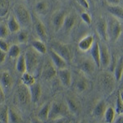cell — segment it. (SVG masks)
<instances>
[{"mask_svg":"<svg viewBox=\"0 0 123 123\" xmlns=\"http://www.w3.org/2000/svg\"><path fill=\"white\" fill-rule=\"evenodd\" d=\"M0 84L5 89H11L13 85V78L8 71H3L0 74Z\"/></svg>","mask_w":123,"mask_h":123,"instance_id":"cell-20","label":"cell"},{"mask_svg":"<svg viewBox=\"0 0 123 123\" xmlns=\"http://www.w3.org/2000/svg\"><path fill=\"white\" fill-rule=\"evenodd\" d=\"M10 31L8 30L7 24L2 22L0 23V39H7L9 36Z\"/></svg>","mask_w":123,"mask_h":123,"instance_id":"cell-39","label":"cell"},{"mask_svg":"<svg viewBox=\"0 0 123 123\" xmlns=\"http://www.w3.org/2000/svg\"><path fill=\"white\" fill-rule=\"evenodd\" d=\"M31 123H44V122L39 120L37 117H31Z\"/></svg>","mask_w":123,"mask_h":123,"instance_id":"cell-47","label":"cell"},{"mask_svg":"<svg viewBox=\"0 0 123 123\" xmlns=\"http://www.w3.org/2000/svg\"><path fill=\"white\" fill-rule=\"evenodd\" d=\"M0 123H8V107L0 104Z\"/></svg>","mask_w":123,"mask_h":123,"instance_id":"cell-32","label":"cell"},{"mask_svg":"<svg viewBox=\"0 0 123 123\" xmlns=\"http://www.w3.org/2000/svg\"><path fill=\"white\" fill-rule=\"evenodd\" d=\"M67 107L65 104L60 101H54L50 104L49 113V120L64 117L67 114Z\"/></svg>","mask_w":123,"mask_h":123,"instance_id":"cell-5","label":"cell"},{"mask_svg":"<svg viewBox=\"0 0 123 123\" xmlns=\"http://www.w3.org/2000/svg\"><path fill=\"white\" fill-rule=\"evenodd\" d=\"M114 78L116 81H120L122 78V75H123V61H122V57H121L118 59L117 62L116 66H115L114 69Z\"/></svg>","mask_w":123,"mask_h":123,"instance_id":"cell-28","label":"cell"},{"mask_svg":"<svg viewBox=\"0 0 123 123\" xmlns=\"http://www.w3.org/2000/svg\"><path fill=\"white\" fill-rule=\"evenodd\" d=\"M57 73V69L52 62L51 59L45 62L42 69V75H41L43 78L44 80H49L56 76Z\"/></svg>","mask_w":123,"mask_h":123,"instance_id":"cell-11","label":"cell"},{"mask_svg":"<svg viewBox=\"0 0 123 123\" xmlns=\"http://www.w3.org/2000/svg\"><path fill=\"white\" fill-rule=\"evenodd\" d=\"M10 8V0H0V17H5Z\"/></svg>","mask_w":123,"mask_h":123,"instance_id":"cell-35","label":"cell"},{"mask_svg":"<svg viewBox=\"0 0 123 123\" xmlns=\"http://www.w3.org/2000/svg\"><path fill=\"white\" fill-rule=\"evenodd\" d=\"M16 94H17V99L20 104L25 106L31 103V94H30L29 87L26 85L23 84L19 85L16 90Z\"/></svg>","mask_w":123,"mask_h":123,"instance_id":"cell-7","label":"cell"},{"mask_svg":"<svg viewBox=\"0 0 123 123\" xmlns=\"http://www.w3.org/2000/svg\"><path fill=\"white\" fill-rule=\"evenodd\" d=\"M7 53L10 58L16 59L21 55V49L17 44H12L9 47L8 51Z\"/></svg>","mask_w":123,"mask_h":123,"instance_id":"cell-33","label":"cell"},{"mask_svg":"<svg viewBox=\"0 0 123 123\" xmlns=\"http://www.w3.org/2000/svg\"><path fill=\"white\" fill-rule=\"evenodd\" d=\"M32 24H34L35 33H36V35L39 36V39L43 41V42L47 41L48 40L47 29H46V26L44 25V24L42 22V21H40L39 18L35 17V19H34Z\"/></svg>","mask_w":123,"mask_h":123,"instance_id":"cell-12","label":"cell"},{"mask_svg":"<svg viewBox=\"0 0 123 123\" xmlns=\"http://www.w3.org/2000/svg\"><path fill=\"white\" fill-rule=\"evenodd\" d=\"M96 31L102 40H108V35H107V21L104 17H101L98 18L96 24Z\"/></svg>","mask_w":123,"mask_h":123,"instance_id":"cell-15","label":"cell"},{"mask_svg":"<svg viewBox=\"0 0 123 123\" xmlns=\"http://www.w3.org/2000/svg\"><path fill=\"white\" fill-rule=\"evenodd\" d=\"M7 25L8 27L10 33H17L21 29L19 22L17 21V20L16 19L15 16L13 14H11L9 16L8 19H7Z\"/></svg>","mask_w":123,"mask_h":123,"instance_id":"cell-24","label":"cell"},{"mask_svg":"<svg viewBox=\"0 0 123 123\" xmlns=\"http://www.w3.org/2000/svg\"><path fill=\"white\" fill-rule=\"evenodd\" d=\"M114 123H123V114L118 115L116 119H114Z\"/></svg>","mask_w":123,"mask_h":123,"instance_id":"cell-48","label":"cell"},{"mask_svg":"<svg viewBox=\"0 0 123 123\" xmlns=\"http://www.w3.org/2000/svg\"><path fill=\"white\" fill-rule=\"evenodd\" d=\"M14 16L22 29H28L32 25L33 19L30 11L24 5L17 3L13 7Z\"/></svg>","mask_w":123,"mask_h":123,"instance_id":"cell-1","label":"cell"},{"mask_svg":"<svg viewBox=\"0 0 123 123\" xmlns=\"http://www.w3.org/2000/svg\"><path fill=\"white\" fill-rule=\"evenodd\" d=\"M78 68L83 75L91 76L95 71V64L92 58L85 57L80 62V63L78 64Z\"/></svg>","mask_w":123,"mask_h":123,"instance_id":"cell-10","label":"cell"},{"mask_svg":"<svg viewBox=\"0 0 123 123\" xmlns=\"http://www.w3.org/2000/svg\"><path fill=\"white\" fill-rule=\"evenodd\" d=\"M99 45V52H100V67L106 69L110 66L112 56H111L110 51L108 47L104 42L98 43Z\"/></svg>","mask_w":123,"mask_h":123,"instance_id":"cell-8","label":"cell"},{"mask_svg":"<svg viewBox=\"0 0 123 123\" xmlns=\"http://www.w3.org/2000/svg\"><path fill=\"white\" fill-rule=\"evenodd\" d=\"M115 115H116V112H115V110L112 107H108L107 108L106 111L104 112V121L106 123H112L115 119Z\"/></svg>","mask_w":123,"mask_h":123,"instance_id":"cell-34","label":"cell"},{"mask_svg":"<svg viewBox=\"0 0 123 123\" xmlns=\"http://www.w3.org/2000/svg\"><path fill=\"white\" fill-rule=\"evenodd\" d=\"M31 47L40 55L45 54L47 53L46 45H45L44 42L40 39H35V40L31 41Z\"/></svg>","mask_w":123,"mask_h":123,"instance_id":"cell-26","label":"cell"},{"mask_svg":"<svg viewBox=\"0 0 123 123\" xmlns=\"http://www.w3.org/2000/svg\"><path fill=\"white\" fill-rule=\"evenodd\" d=\"M67 107L68 111L73 114H78L80 111V105L77 99L72 95H67L66 98Z\"/></svg>","mask_w":123,"mask_h":123,"instance_id":"cell-17","label":"cell"},{"mask_svg":"<svg viewBox=\"0 0 123 123\" xmlns=\"http://www.w3.org/2000/svg\"><path fill=\"white\" fill-rule=\"evenodd\" d=\"M6 57H7V53L0 49V64L4 62L6 60Z\"/></svg>","mask_w":123,"mask_h":123,"instance_id":"cell-44","label":"cell"},{"mask_svg":"<svg viewBox=\"0 0 123 123\" xmlns=\"http://www.w3.org/2000/svg\"><path fill=\"white\" fill-rule=\"evenodd\" d=\"M98 82L101 88L104 90L105 93H111L114 90L115 87V78L110 72H104L100 73L98 76Z\"/></svg>","mask_w":123,"mask_h":123,"instance_id":"cell-6","label":"cell"},{"mask_svg":"<svg viewBox=\"0 0 123 123\" xmlns=\"http://www.w3.org/2000/svg\"><path fill=\"white\" fill-rule=\"evenodd\" d=\"M108 5H119L121 3V0H106Z\"/></svg>","mask_w":123,"mask_h":123,"instance_id":"cell-46","label":"cell"},{"mask_svg":"<svg viewBox=\"0 0 123 123\" xmlns=\"http://www.w3.org/2000/svg\"><path fill=\"white\" fill-rule=\"evenodd\" d=\"M88 1H89V2H92L93 0H88Z\"/></svg>","mask_w":123,"mask_h":123,"instance_id":"cell-50","label":"cell"},{"mask_svg":"<svg viewBox=\"0 0 123 123\" xmlns=\"http://www.w3.org/2000/svg\"><path fill=\"white\" fill-rule=\"evenodd\" d=\"M17 40L20 43H26L29 40V31L27 29H21L17 32Z\"/></svg>","mask_w":123,"mask_h":123,"instance_id":"cell-36","label":"cell"},{"mask_svg":"<svg viewBox=\"0 0 123 123\" xmlns=\"http://www.w3.org/2000/svg\"><path fill=\"white\" fill-rule=\"evenodd\" d=\"M123 27L122 21L113 17H111L107 21V35L108 39L112 43L117 41L122 34Z\"/></svg>","mask_w":123,"mask_h":123,"instance_id":"cell-3","label":"cell"},{"mask_svg":"<svg viewBox=\"0 0 123 123\" xmlns=\"http://www.w3.org/2000/svg\"><path fill=\"white\" fill-rule=\"evenodd\" d=\"M77 22V17L76 14L72 12L67 13V15L66 16V18L64 20V22H63L62 28L64 30L65 32H69L71 30L74 28V26L76 25V24Z\"/></svg>","mask_w":123,"mask_h":123,"instance_id":"cell-19","label":"cell"},{"mask_svg":"<svg viewBox=\"0 0 123 123\" xmlns=\"http://www.w3.org/2000/svg\"><path fill=\"white\" fill-rule=\"evenodd\" d=\"M108 12L119 21H122L123 19V8L120 4L119 5H108Z\"/></svg>","mask_w":123,"mask_h":123,"instance_id":"cell-23","label":"cell"},{"mask_svg":"<svg viewBox=\"0 0 123 123\" xmlns=\"http://www.w3.org/2000/svg\"><path fill=\"white\" fill-rule=\"evenodd\" d=\"M24 57L26 64V72L35 75V73L38 71L40 63V54L30 46L25 51Z\"/></svg>","mask_w":123,"mask_h":123,"instance_id":"cell-2","label":"cell"},{"mask_svg":"<svg viewBox=\"0 0 123 123\" xmlns=\"http://www.w3.org/2000/svg\"><path fill=\"white\" fill-rule=\"evenodd\" d=\"M115 112H117V115L123 114V100L122 94L119 93L117 98V103H116V108L114 109Z\"/></svg>","mask_w":123,"mask_h":123,"instance_id":"cell-38","label":"cell"},{"mask_svg":"<svg viewBox=\"0 0 123 123\" xmlns=\"http://www.w3.org/2000/svg\"><path fill=\"white\" fill-rule=\"evenodd\" d=\"M50 103H46L43 105V107L39 111L38 114H37V117L39 120L43 121V122H47L49 120V109H50Z\"/></svg>","mask_w":123,"mask_h":123,"instance_id":"cell-27","label":"cell"},{"mask_svg":"<svg viewBox=\"0 0 123 123\" xmlns=\"http://www.w3.org/2000/svg\"><path fill=\"white\" fill-rule=\"evenodd\" d=\"M67 15V12L62 9L57 10L53 12L51 20H52V25L55 32H58L60 30H62Z\"/></svg>","mask_w":123,"mask_h":123,"instance_id":"cell-9","label":"cell"},{"mask_svg":"<svg viewBox=\"0 0 123 123\" xmlns=\"http://www.w3.org/2000/svg\"><path fill=\"white\" fill-rule=\"evenodd\" d=\"M21 81H22V84L26 85V86H31L34 83H35V79L34 75L31 74L29 72H25L22 74L21 76Z\"/></svg>","mask_w":123,"mask_h":123,"instance_id":"cell-37","label":"cell"},{"mask_svg":"<svg viewBox=\"0 0 123 123\" xmlns=\"http://www.w3.org/2000/svg\"><path fill=\"white\" fill-rule=\"evenodd\" d=\"M81 7L84 9H89L90 8V2L88 0H77Z\"/></svg>","mask_w":123,"mask_h":123,"instance_id":"cell-43","label":"cell"},{"mask_svg":"<svg viewBox=\"0 0 123 123\" xmlns=\"http://www.w3.org/2000/svg\"><path fill=\"white\" fill-rule=\"evenodd\" d=\"M50 46L51 49H53L58 55H60L67 63L71 62L72 59V53L68 44L59 42V41H53L51 43Z\"/></svg>","mask_w":123,"mask_h":123,"instance_id":"cell-4","label":"cell"},{"mask_svg":"<svg viewBox=\"0 0 123 123\" xmlns=\"http://www.w3.org/2000/svg\"><path fill=\"white\" fill-rule=\"evenodd\" d=\"M107 108H108L107 107V104L104 100L99 101L98 104L95 105L94 110H93V115H94L95 117H98V118L103 117Z\"/></svg>","mask_w":123,"mask_h":123,"instance_id":"cell-25","label":"cell"},{"mask_svg":"<svg viewBox=\"0 0 123 123\" xmlns=\"http://www.w3.org/2000/svg\"><path fill=\"white\" fill-rule=\"evenodd\" d=\"M90 56L94 61L95 66L98 68H100V52H99V45L98 42L94 41L92 47L90 48Z\"/></svg>","mask_w":123,"mask_h":123,"instance_id":"cell-22","label":"cell"},{"mask_svg":"<svg viewBox=\"0 0 123 123\" xmlns=\"http://www.w3.org/2000/svg\"><path fill=\"white\" fill-rule=\"evenodd\" d=\"M89 87V82L86 80L85 76H80L77 80L76 84V90L78 93H83L88 89Z\"/></svg>","mask_w":123,"mask_h":123,"instance_id":"cell-30","label":"cell"},{"mask_svg":"<svg viewBox=\"0 0 123 123\" xmlns=\"http://www.w3.org/2000/svg\"><path fill=\"white\" fill-rule=\"evenodd\" d=\"M8 123H22L21 117L12 108H8Z\"/></svg>","mask_w":123,"mask_h":123,"instance_id":"cell-29","label":"cell"},{"mask_svg":"<svg viewBox=\"0 0 123 123\" xmlns=\"http://www.w3.org/2000/svg\"><path fill=\"white\" fill-rule=\"evenodd\" d=\"M80 17H81V20H82L84 23H85L88 25H91V23H92V18H91L90 15L89 14L88 12H82L80 14Z\"/></svg>","mask_w":123,"mask_h":123,"instance_id":"cell-40","label":"cell"},{"mask_svg":"<svg viewBox=\"0 0 123 123\" xmlns=\"http://www.w3.org/2000/svg\"><path fill=\"white\" fill-rule=\"evenodd\" d=\"M59 79L62 83V85L66 88H69L72 83V76H71V72L69 69H61L57 71Z\"/></svg>","mask_w":123,"mask_h":123,"instance_id":"cell-14","label":"cell"},{"mask_svg":"<svg viewBox=\"0 0 123 123\" xmlns=\"http://www.w3.org/2000/svg\"><path fill=\"white\" fill-rule=\"evenodd\" d=\"M49 56H50V59L53 63V65L56 67L57 70H61V69H65L67 68V65L68 63L60 55H58L56 52L50 49L49 50Z\"/></svg>","mask_w":123,"mask_h":123,"instance_id":"cell-13","label":"cell"},{"mask_svg":"<svg viewBox=\"0 0 123 123\" xmlns=\"http://www.w3.org/2000/svg\"><path fill=\"white\" fill-rule=\"evenodd\" d=\"M80 123H86V122H85V121H82V122H80Z\"/></svg>","mask_w":123,"mask_h":123,"instance_id":"cell-49","label":"cell"},{"mask_svg":"<svg viewBox=\"0 0 123 123\" xmlns=\"http://www.w3.org/2000/svg\"><path fill=\"white\" fill-rule=\"evenodd\" d=\"M30 94H31V98L33 103H37L40 98L41 94H42V90L41 86L39 83H34L32 85L29 86Z\"/></svg>","mask_w":123,"mask_h":123,"instance_id":"cell-21","label":"cell"},{"mask_svg":"<svg viewBox=\"0 0 123 123\" xmlns=\"http://www.w3.org/2000/svg\"><path fill=\"white\" fill-rule=\"evenodd\" d=\"M48 123H67V120L66 117H64L53 119V120H48Z\"/></svg>","mask_w":123,"mask_h":123,"instance_id":"cell-42","label":"cell"},{"mask_svg":"<svg viewBox=\"0 0 123 123\" xmlns=\"http://www.w3.org/2000/svg\"><path fill=\"white\" fill-rule=\"evenodd\" d=\"M94 37L92 35H87L83 38L80 39L78 43V47L80 51L82 52H87L92 47L93 43L94 42Z\"/></svg>","mask_w":123,"mask_h":123,"instance_id":"cell-16","label":"cell"},{"mask_svg":"<svg viewBox=\"0 0 123 123\" xmlns=\"http://www.w3.org/2000/svg\"><path fill=\"white\" fill-rule=\"evenodd\" d=\"M16 69L21 74L26 72V64H25V60L24 55H20L17 57V64H16Z\"/></svg>","mask_w":123,"mask_h":123,"instance_id":"cell-31","label":"cell"},{"mask_svg":"<svg viewBox=\"0 0 123 123\" xmlns=\"http://www.w3.org/2000/svg\"><path fill=\"white\" fill-rule=\"evenodd\" d=\"M10 45L9 43H7V41H6L5 39H0V49L4 52L7 53L8 51V49H9Z\"/></svg>","mask_w":123,"mask_h":123,"instance_id":"cell-41","label":"cell"},{"mask_svg":"<svg viewBox=\"0 0 123 123\" xmlns=\"http://www.w3.org/2000/svg\"><path fill=\"white\" fill-rule=\"evenodd\" d=\"M50 9V4L47 0H39L35 3V13L39 16H45L49 12Z\"/></svg>","mask_w":123,"mask_h":123,"instance_id":"cell-18","label":"cell"},{"mask_svg":"<svg viewBox=\"0 0 123 123\" xmlns=\"http://www.w3.org/2000/svg\"><path fill=\"white\" fill-rule=\"evenodd\" d=\"M5 100V94L3 92V88L0 84V104H3Z\"/></svg>","mask_w":123,"mask_h":123,"instance_id":"cell-45","label":"cell"}]
</instances>
